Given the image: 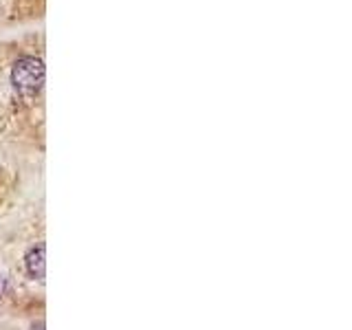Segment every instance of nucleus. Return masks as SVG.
Here are the masks:
<instances>
[{"instance_id": "1", "label": "nucleus", "mask_w": 352, "mask_h": 330, "mask_svg": "<svg viewBox=\"0 0 352 330\" xmlns=\"http://www.w3.org/2000/svg\"><path fill=\"white\" fill-rule=\"evenodd\" d=\"M11 82H14L16 91L22 95H33L40 91V86L44 82V66L36 58H25L16 64L14 75H11Z\"/></svg>"}, {"instance_id": "2", "label": "nucleus", "mask_w": 352, "mask_h": 330, "mask_svg": "<svg viewBox=\"0 0 352 330\" xmlns=\"http://www.w3.org/2000/svg\"><path fill=\"white\" fill-rule=\"evenodd\" d=\"M25 264H27V271H29L31 278L44 280V267H47V262H44V245L31 247V249L27 251Z\"/></svg>"}]
</instances>
